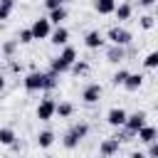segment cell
Returning <instances> with one entry per match:
<instances>
[{"instance_id":"obj_1","label":"cell","mask_w":158,"mask_h":158,"mask_svg":"<svg viewBox=\"0 0 158 158\" xmlns=\"http://www.w3.org/2000/svg\"><path fill=\"white\" fill-rule=\"evenodd\" d=\"M74 62H77V49H74L72 44H64L62 52L49 59V69L57 72V74H64V72H69V67H72Z\"/></svg>"},{"instance_id":"obj_2","label":"cell","mask_w":158,"mask_h":158,"mask_svg":"<svg viewBox=\"0 0 158 158\" xmlns=\"http://www.w3.org/2000/svg\"><path fill=\"white\" fill-rule=\"evenodd\" d=\"M106 40H109L111 44L128 47V44L133 42V35H131L126 27H121V25H114V27H109V30H106Z\"/></svg>"},{"instance_id":"obj_3","label":"cell","mask_w":158,"mask_h":158,"mask_svg":"<svg viewBox=\"0 0 158 158\" xmlns=\"http://www.w3.org/2000/svg\"><path fill=\"white\" fill-rule=\"evenodd\" d=\"M22 86L27 91H44V72H37V69L27 72L22 79Z\"/></svg>"},{"instance_id":"obj_4","label":"cell","mask_w":158,"mask_h":158,"mask_svg":"<svg viewBox=\"0 0 158 158\" xmlns=\"http://www.w3.org/2000/svg\"><path fill=\"white\" fill-rule=\"evenodd\" d=\"M30 30H32V37H35V40H47L49 32H52V22H49L47 17H37V20L30 25Z\"/></svg>"},{"instance_id":"obj_5","label":"cell","mask_w":158,"mask_h":158,"mask_svg":"<svg viewBox=\"0 0 158 158\" xmlns=\"http://www.w3.org/2000/svg\"><path fill=\"white\" fill-rule=\"evenodd\" d=\"M54 109H57V101L54 99H42L40 104H37V118L40 121H52L54 118Z\"/></svg>"},{"instance_id":"obj_6","label":"cell","mask_w":158,"mask_h":158,"mask_svg":"<svg viewBox=\"0 0 158 158\" xmlns=\"http://www.w3.org/2000/svg\"><path fill=\"white\" fill-rule=\"evenodd\" d=\"M101 84H96V81H91V84H86L84 89H81V101L84 104H96L99 99H101Z\"/></svg>"},{"instance_id":"obj_7","label":"cell","mask_w":158,"mask_h":158,"mask_svg":"<svg viewBox=\"0 0 158 158\" xmlns=\"http://www.w3.org/2000/svg\"><path fill=\"white\" fill-rule=\"evenodd\" d=\"M146 126V111H133V114H128L126 116V123H123V128H128L131 133H136L138 128H143Z\"/></svg>"},{"instance_id":"obj_8","label":"cell","mask_w":158,"mask_h":158,"mask_svg":"<svg viewBox=\"0 0 158 158\" xmlns=\"http://www.w3.org/2000/svg\"><path fill=\"white\" fill-rule=\"evenodd\" d=\"M106 44V40H104V35L99 32V30H89L86 35H84V47L86 49H101Z\"/></svg>"},{"instance_id":"obj_9","label":"cell","mask_w":158,"mask_h":158,"mask_svg":"<svg viewBox=\"0 0 158 158\" xmlns=\"http://www.w3.org/2000/svg\"><path fill=\"white\" fill-rule=\"evenodd\" d=\"M118 148H121V143H118L114 136H109V138H104V141L99 143V153H101V158H111V156H116Z\"/></svg>"},{"instance_id":"obj_10","label":"cell","mask_w":158,"mask_h":158,"mask_svg":"<svg viewBox=\"0 0 158 158\" xmlns=\"http://www.w3.org/2000/svg\"><path fill=\"white\" fill-rule=\"evenodd\" d=\"M49 42H52L54 47H64V44H69V30H67L64 25L54 27V30L49 32Z\"/></svg>"},{"instance_id":"obj_11","label":"cell","mask_w":158,"mask_h":158,"mask_svg":"<svg viewBox=\"0 0 158 158\" xmlns=\"http://www.w3.org/2000/svg\"><path fill=\"white\" fill-rule=\"evenodd\" d=\"M126 111L123 109H118V106H114V109H109V114H106V123L109 126H114V128H121L123 123H126Z\"/></svg>"},{"instance_id":"obj_12","label":"cell","mask_w":158,"mask_h":158,"mask_svg":"<svg viewBox=\"0 0 158 158\" xmlns=\"http://www.w3.org/2000/svg\"><path fill=\"white\" fill-rule=\"evenodd\" d=\"M136 138H138L141 143H146V146H148L151 141H156V138H158V128H156V126H148V123H146L143 128H138V131H136Z\"/></svg>"},{"instance_id":"obj_13","label":"cell","mask_w":158,"mask_h":158,"mask_svg":"<svg viewBox=\"0 0 158 158\" xmlns=\"http://www.w3.org/2000/svg\"><path fill=\"white\" fill-rule=\"evenodd\" d=\"M123 59H126V47L111 44V47L106 49V62H111V64H118V62H123Z\"/></svg>"},{"instance_id":"obj_14","label":"cell","mask_w":158,"mask_h":158,"mask_svg":"<svg viewBox=\"0 0 158 158\" xmlns=\"http://www.w3.org/2000/svg\"><path fill=\"white\" fill-rule=\"evenodd\" d=\"M114 15H116L118 22H126V20H131V15H133V5H131V2H118L116 10H114Z\"/></svg>"},{"instance_id":"obj_15","label":"cell","mask_w":158,"mask_h":158,"mask_svg":"<svg viewBox=\"0 0 158 158\" xmlns=\"http://www.w3.org/2000/svg\"><path fill=\"white\" fill-rule=\"evenodd\" d=\"M67 7L62 5V7H54V10H49V15H47V20L54 25V27H59V25H64V20H67Z\"/></svg>"},{"instance_id":"obj_16","label":"cell","mask_w":158,"mask_h":158,"mask_svg":"<svg viewBox=\"0 0 158 158\" xmlns=\"http://www.w3.org/2000/svg\"><path fill=\"white\" fill-rule=\"evenodd\" d=\"M35 141H37V146H40V148H44V151H47V148L57 141V136H54V131L44 128V131H40V133H37V138H35Z\"/></svg>"},{"instance_id":"obj_17","label":"cell","mask_w":158,"mask_h":158,"mask_svg":"<svg viewBox=\"0 0 158 158\" xmlns=\"http://www.w3.org/2000/svg\"><path fill=\"white\" fill-rule=\"evenodd\" d=\"M143 86V74H131L128 72V77H126V81H123V89L126 91H138Z\"/></svg>"},{"instance_id":"obj_18","label":"cell","mask_w":158,"mask_h":158,"mask_svg":"<svg viewBox=\"0 0 158 158\" xmlns=\"http://www.w3.org/2000/svg\"><path fill=\"white\" fill-rule=\"evenodd\" d=\"M94 10H96L99 15H114L116 0H94Z\"/></svg>"},{"instance_id":"obj_19","label":"cell","mask_w":158,"mask_h":158,"mask_svg":"<svg viewBox=\"0 0 158 158\" xmlns=\"http://www.w3.org/2000/svg\"><path fill=\"white\" fill-rule=\"evenodd\" d=\"M17 141V133H15V128H10V126H2L0 128V146H12Z\"/></svg>"},{"instance_id":"obj_20","label":"cell","mask_w":158,"mask_h":158,"mask_svg":"<svg viewBox=\"0 0 158 158\" xmlns=\"http://www.w3.org/2000/svg\"><path fill=\"white\" fill-rule=\"evenodd\" d=\"M72 114H74V104H72V101H57L54 116H59V118H69Z\"/></svg>"},{"instance_id":"obj_21","label":"cell","mask_w":158,"mask_h":158,"mask_svg":"<svg viewBox=\"0 0 158 158\" xmlns=\"http://www.w3.org/2000/svg\"><path fill=\"white\" fill-rule=\"evenodd\" d=\"M89 69H91V67H89V62H86V59H77V62L69 67V72H72V74H77V77L89 74Z\"/></svg>"},{"instance_id":"obj_22","label":"cell","mask_w":158,"mask_h":158,"mask_svg":"<svg viewBox=\"0 0 158 158\" xmlns=\"http://www.w3.org/2000/svg\"><path fill=\"white\" fill-rule=\"evenodd\" d=\"M17 40H7V42H2L0 44V54H5L7 59H12V54H15V49H17Z\"/></svg>"},{"instance_id":"obj_23","label":"cell","mask_w":158,"mask_h":158,"mask_svg":"<svg viewBox=\"0 0 158 158\" xmlns=\"http://www.w3.org/2000/svg\"><path fill=\"white\" fill-rule=\"evenodd\" d=\"M69 131H72L79 141H84V138H86V133H89V123H86V121H79V123H74Z\"/></svg>"},{"instance_id":"obj_24","label":"cell","mask_w":158,"mask_h":158,"mask_svg":"<svg viewBox=\"0 0 158 158\" xmlns=\"http://www.w3.org/2000/svg\"><path fill=\"white\" fill-rule=\"evenodd\" d=\"M57 84H59V74H57V72H52V69H49V72H44V91L54 89Z\"/></svg>"},{"instance_id":"obj_25","label":"cell","mask_w":158,"mask_h":158,"mask_svg":"<svg viewBox=\"0 0 158 158\" xmlns=\"http://www.w3.org/2000/svg\"><path fill=\"white\" fill-rule=\"evenodd\" d=\"M79 143H81V141H79V138H77V136H74L72 131H67V133H64V138H62V146H64L67 151H74V148H77Z\"/></svg>"},{"instance_id":"obj_26","label":"cell","mask_w":158,"mask_h":158,"mask_svg":"<svg viewBox=\"0 0 158 158\" xmlns=\"http://www.w3.org/2000/svg\"><path fill=\"white\" fill-rule=\"evenodd\" d=\"M143 69H158V49H153L143 57Z\"/></svg>"},{"instance_id":"obj_27","label":"cell","mask_w":158,"mask_h":158,"mask_svg":"<svg viewBox=\"0 0 158 158\" xmlns=\"http://www.w3.org/2000/svg\"><path fill=\"white\" fill-rule=\"evenodd\" d=\"M32 40H35V37H32V30H30V27H25V30L17 32V42H20V44H30Z\"/></svg>"},{"instance_id":"obj_28","label":"cell","mask_w":158,"mask_h":158,"mask_svg":"<svg viewBox=\"0 0 158 158\" xmlns=\"http://www.w3.org/2000/svg\"><path fill=\"white\" fill-rule=\"evenodd\" d=\"M126 77H128V69H118V72L111 77V84H114V86H123Z\"/></svg>"},{"instance_id":"obj_29","label":"cell","mask_w":158,"mask_h":158,"mask_svg":"<svg viewBox=\"0 0 158 158\" xmlns=\"http://www.w3.org/2000/svg\"><path fill=\"white\" fill-rule=\"evenodd\" d=\"M138 25H141V30H153V25H156V17H151V15H143V17H138Z\"/></svg>"},{"instance_id":"obj_30","label":"cell","mask_w":158,"mask_h":158,"mask_svg":"<svg viewBox=\"0 0 158 158\" xmlns=\"http://www.w3.org/2000/svg\"><path fill=\"white\" fill-rule=\"evenodd\" d=\"M146 156H148V158H158V138L148 143V151H146Z\"/></svg>"},{"instance_id":"obj_31","label":"cell","mask_w":158,"mask_h":158,"mask_svg":"<svg viewBox=\"0 0 158 158\" xmlns=\"http://www.w3.org/2000/svg\"><path fill=\"white\" fill-rule=\"evenodd\" d=\"M64 2H69V0H44V7H47V12H49V10H54V7H62Z\"/></svg>"},{"instance_id":"obj_32","label":"cell","mask_w":158,"mask_h":158,"mask_svg":"<svg viewBox=\"0 0 158 158\" xmlns=\"http://www.w3.org/2000/svg\"><path fill=\"white\" fill-rule=\"evenodd\" d=\"M10 15H12V7H7V5H0V22H2V20H7Z\"/></svg>"},{"instance_id":"obj_33","label":"cell","mask_w":158,"mask_h":158,"mask_svg":"<svg viewBox=\"0 0 158 158\" xmlns=\"http://www.w3.org/2000/svg\"><path fill=\"white\" fill-rule=\"evenodd\" d=\"M156 2H158V0H138V5H141V7H153Z\"/></svg>"},{"instance_id":"obj_34","label":"cell","mask_w":158,"mask_h":158,"mask_svg":"<svg viewBox=\"0 0 158 158\" xmlns=\"http://www.w3.org/2000/svg\"><path fill=\"white\" fill-rule=\"evenodd\" d=\"M10 69H12V72H20V69H22V64H20V62H15V59H12V62H10Z\"/></svg>"},{"instance_id":"obj_35","label":"cell","mask_w":158,"mask_h":158,"mask_svg":"<svg viewBox=\"0 0 158 158\" xmlns=\"http://www.w3.org/2000/svg\"><path fill=\"white\" fill-rule=\"evenodd\" d=\"M128 158H148V156H146V153H143V151H133V153H131V156H128Z\"/></svg>"},{"instance_id":"obj_36","label":"cell","mask_w":158,"mask_h":158,"mask_svg":"<svg viewBox=\"0 0 158 158\" xmlns=\"http://www.w3.org/2000/svg\"><path fill=\"white\" fill-rule=\"evenodd\" d=\"M0 5H7V7H15V0H0Z\"/></svg>"},{"instance_id":"obj_37","label":"cell","mask_w":158,"mask_h":158,"mask_svg":"<svg viewBox=\"0 0 158 158\" xmlns=\"http://www.w3.org/2000/svg\"><path fill=\"white\" fill-rule=\"evenodd\" d=\"M2 89H5V77L0 74V91H2Z\"/></svg>"},{"instance_id":"obj_38","label":"cell","mask_w":158,"mask_h":158,"mask_svg":"<svg viewBox=\"0 0 158 158\" xmlns=\"http://www.w3.org/2000/svg\"><path fill=\"white\" fill-rule=\"evenodd\" d=\"M156 17H158V2H156Z\"/></svg>"},{"instance_id":"obj_39","label":"cell","mask_w":158,"mask_h":158,"mask_svg":"<svg viewBox=\"0 0 158 158\" xmlns=\"http://www.w3.org/2000/svg\"><path fill=\"white\" fill-rule=\"evenodd\" d=\"M44 158H54V156H44Z\"/></svg>"}]
</instances>
